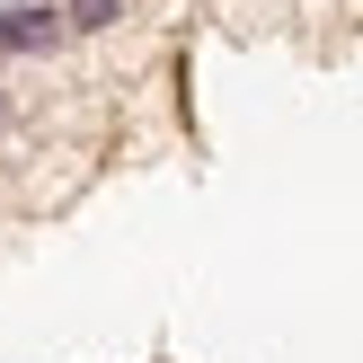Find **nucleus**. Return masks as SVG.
Returning a JSON list of instances; mask_svg holds the SVG:
<instances>
[{
    "mask_svg": "<svg viewBox=\"0 0 363 363\" xmlns=\"http://www.w3.org/2000/svg\"><path fill=\"white\" fill-rule=\"evenodd\" d=\"M53 9H62L71 35H98V27H116V18H124V0H53Z\"/></svg>",
    "mask_w": 363,
    "mask_h": 363,
    "instance_id": "2",
    "label": "nucleus"
},
{
    "mask_svg": "<svg viewBox=\"0 0 363 363\" xmlns=\"http://www.w3.org/2000/svg\"><path fill=\"white\" fill-rule=\"evenodd\" d=\"M62 9L53 0H9L0 9V53H27V62H45V53H62Z\"/></svg>",
    "mask_w": 363,
    "mask_h": 363,
    "instance_id": "1",
    "label": "nucleus"
},
{
    "mask_svg": "<svg viewBox=\"0 0 363 363\" xmlns=\"http://www.w3.org/2000/svg\"><path fill=\"white\" fill-rule=\"evenodd\" d=\"M0 133H9V89H0Z\"/></svg>",
    "mask_w": 363,
    "mask_h": 363,
    "instance_id": "3",
    "label": "nucleus"
}]
</instances>
